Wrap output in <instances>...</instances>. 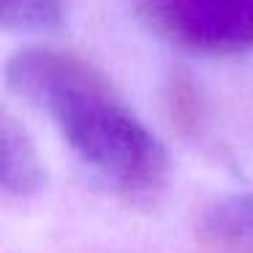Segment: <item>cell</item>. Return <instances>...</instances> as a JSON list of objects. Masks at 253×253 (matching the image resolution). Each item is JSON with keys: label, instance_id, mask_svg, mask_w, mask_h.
<instances>
[{"label": "cell", "instance_id": "obj_1", "mask_svg": "<svg viewBox=\"0 0 253 253\" xmlns=\"http://www.w3.org/2000/svg\"><path fill=\"white\" fill-rule=\"evenodd\" d=\"M22 98L46 112L79 161L126 196H150L166 180V153L106 79L57 49H25L6 66Z\"/></svg>", "mask_w": 253, "mask_h": 253}, {"label": "cell", "instance_id": "obj_2", "mask_svg": "<svg viewBox=\"0 0 253 253\" xmlns=\"http://www.w3.org/2000/svg\"><path fill=\"white\" fill-rule=\"evenodd\" d=\"M136 8L158 39L185 52L253 49V0H136Z\"/></svg>", "mask_w": 253, "mask_h": 253}, {"label": "cell", "instance_id": "obj_3", "mask_svg": "<svg viewBox=\"0 0 253 253\" xmlns=\"http://www.w3.org/2000/svg\"><path fill=\"white\" fill-rule=\"evenodd\" d=\"M44 182V169L39 164L28 133L8 115L0 123V185L11 196H33Z\"/></svg>", "mask_w": 253, "mask_h": 253}, {"label": "cell", "instance_id": "obj_4", "mask_svg": "<svg viewBox=\"0 0 253 253\" xmlns=\"http://www.w3.org/2000/svg\"><path fill=\"white\" fill-rule=\"evenodd\" d=\"M202 229L215 242L253 248V193H234L212 202L202 218Z\"/></svg>", "mask_w": 253, "mask_h": 253}, {"label": "cell", "instance_id": "obj_5", "mask_svg": "<svg viewBox=\"0 0 253 253\" xmlns=\"http://www.w3.org/2000/svg\"><path fill=\"white\" fill-rule=\"evenodd\" d=\"M6 28H52L60 22L63 0H0Z\"/></svg>", "mask_w": 253, "mask_h": 253}]
</instances>
